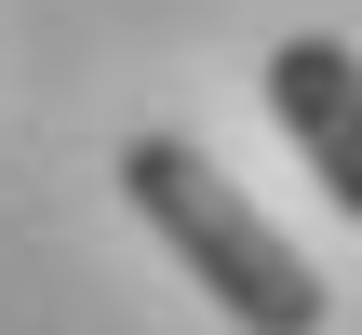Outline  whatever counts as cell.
<instances>
[{
    "mask_svg": "<svg viewBox=\"0 0 362 335\" xmlns=\"http://www.w3.org/2000/svg\"><path fill=\"white\" fill-rule=\"evenodd\" d=\"M269 121L296 134V161L322 175V201L362 228V54L349 40H322V27H296V40H269Z\"/></svg>",
    "mask_w": 362,
    "mask_h": 335,
    "instance_id": "7a4b0ae2",
    "label": "cell"
},
{
    "mask_svg": "<svg viewBox=\"0 0 362 335\" xmlns=\"http://www.w3.org/2000/svg\"><path fill=\"white\" fill-rule=\"evenodd\" d=\"M121 201L148 215V242H161L242 335H322V309H336L322 269H309V255H296L188 134H121Z\"/></svg>",
    "mask_w": 362,
    "mask_h": 335,
    "instance_id": "6da1fadb",
    "label": "cell"
}]
</instances>
